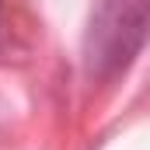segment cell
<instances>
[{
  "instance_id": "6da1fadb",
  "label": "cell",
  "mask_w": 150,
  "mask_h": 150,
  "mask_svg": "<svg viewBox=\"0 0 150 150\" xmlns=\"http://www.w3.org/2000/svg\"><path fill=\"white\" fill-rule=\"evenodd\" d=\"M150 35V0H98L84 35V67L98 80L119 77Z\"/></svg>"
}]
</instances>
